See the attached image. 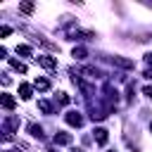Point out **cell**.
Returning a JSON list of instances; mask_svg holds the SVG:
<instances>
[{"label": "cell", "mask_w": 152, "mask_h": 152, "mask_svg": "<svg viewBox=\"0 0 152 152\" xmlns=\"http://www.w3.org/2000/svg\"><path fill=\"white\" fill-rule=\"evenodd\" d=\"M17 126H19V119H17V116H5V121H2V138L10 140Z\"/></svg>", "instance_id": "6da1fadb"}, {"label": "cell", "mask_w": 152, "mask_h": 152, "mask_svg": "<svg viewBox=\"0 0 152 152\" xmlns=\"http://www.w3.org/2000/svg\"><path fill=\"white\" fill-rule=\"evenodd\" d=\"M66 36H69L71 40H88V38H95L93 31H83V28H69Z\"/></svg>", "instance_id": "7a4b0ae2"}, {"label": "cell", "mask_w": 152, "mask_h": 152, "mask_svg": "<svg viewBox=\"0 0 152 152\" xmlns=\"http://www.w3.org/2000/svg\"><path fill=\"white\" fill-rule=\"evenodd\" d=\"M36 62H38L43 69H48V71H55V69H57V59H55V57H50V55H38V57H36Z\"/></svg>", "instance_id": "3957f363"}, {"label": "cell", "mask_w": 152, "mask_h": 152, "mask_svg": "<svg viewBox=\"0 0 152 152\" xmlns=\"http://www.w3.org/2000/svg\"><path fill=\"white\" fill-rule=\"evenodd\" d=\"M0 104H2V109H7V112H12L14 107H17V100L10 95V93H2L0 95Z\"/></svg>", "instance_id": "277c9868"}, {"label": "cell", "mask_w": 152, "mask_h": 152, "mask_svg": "<svg viewBox=\"0 0 152 152\" xmlns=\"http://www.w3.org/2000/svg\"><path fill=\"white\" fill-rule=\"evenodd\" d=\"M93 138H95L97 145H107V140H109V131H107V128H95V131H93Z\"/></svg>", "instance_id": "5b68a950"}, {"label": "cell", "mask_w": 152, "mask_h": 152, "mask_svg": "<svg viewBox=\"0 0 152 152\" xmlns=\"http://www.w3.org/2000/svg\"><path fill=\"white\" fill-rule=\"evenodd\" d=\"M112 64H114V66H121V69H133V66H135L133 59H126V57H119V55L112 57Z\"/></svg>", "instance_id": "8992f818"}, {"label": "cell", "mask_w": 152, "mask_h": 152, "mask_svg": "<svg viewBox=\"0 0 152 152\" xmlns=\"http://www.w3.org/2000/svg\"><path fill=\"white\" fill-rule=\"evenodd\" d=\"M64 119H66V124H69V126H76V128H78V126H83V116H81L78 112H66V116H64Z\"/></svg>", "instance_id": "52a82bcc"}, {"label": "cell", "mask_w": 152, "mask_h": 152, "mask_svg": "<svg viewBox=\"0 0 152 152\" xmlns=\"http://www.w3.org/2000/svg\"><path fill=\"white\" fill-rule=\"evenodd\" d=\"M31 95H33V88L28 83H19V97L21 100H31Z\"/></svg>", "instance_id": "ba28073f"}, {"label": "cell", "mask_w": 152, "mask_h": 152, "mask_svg": "<svg viewBox=\"0 0 152 152\" xmlns=\"http://www.w3.org/2000/svg\"><path fill=\"white\" fill-rule=\"evenodd\" d=\"M52 140H55V145H71V135H69V133H62V131L55 133Z\"/></svg>", "instance_id": "9c48e42d"}, {"label": "cell", "mask_w": 152, "mask_h": 152, "mask_svg": "<svg viewBox=\"0 0 152 152\" xmlns=\"http://www.w3.org/2000/svg\"><path fill=\"white\" fill-rule=\"evenodd\" d=\"M33 88L40 90V93H45V90H50V81H48V78H36V81H33Z\"/></svg>", "instance_id": "30bf717a"}, {"label": "cell", "mask_w": 152, "mask_h": 152, "mask_svg": "<svg viewBox=\"0 0 152 152\" xmlns=\"http://www.w3.org/2000/svg\"><path fill=\"white\" fill-rule=\"evenodd\" d=\"M28 133L33 135V138H38V140H43L45 135H43V128L38 126V124H28Z\"/></svg>", "instance_id": "8fae6325"}, {"label": "cell", "mask_w": 152, "mask_h": 152, "mask_svg": "<svg viewBox=\"0 0 152 152\" xmlns=\"http://www.w3.org/2000/svg\"><path fill=\"white\" fill-rule=\"evenodd\" d=\"M10 66H12L14 71H19V74H26V64H21L19 59H10Z\"/></svg>", "instance_id": "7c38bea8"}, {"label": "cell", "mask_w": 152, "mask_h": 152, "mask_svg": "<svg viewBox=\"0 0 152 152\" xmlns=\"http://www.w3.org/2000/svg\"><path fill=\"white\" fill-rule=\"evenodd\" d=\"M38 109H40L43 114H50V112H52V104H50L48 100H38Z\"/></svg>", "instance_id": "4fadbf2b"}, {"label": "cell", "mask_w": 152, "mask_h": 152, "mask_svg": "<svg viewBox=\"0 0 152 152\" xmlns=\"http://www.w3.org/2000/svg\"><path fill=\"white\" fill-rule=\"evenodd\" d=\"M17 55H21V57H31L33 52H31L28 45H17Z\"/></svg>", "instance_id": "5bb4252c"}, {"label": "cell", "mask_w": 152, "mask_h": 152, "mask_svg": "<svg viewBox=\"0 0 152 152\" xmlns=\"http://www.w3.org/2000/svg\"><path fill=\"white\" fill-rule=\"evenodd\" d=\"M33 7H36L33 2H21V5H19V12H24V14H31V12H33Z\"/></svg>", "instance_id": "9a60e30c"}, {"label": "cell", "mask_w": 152, "mask_h": 152, "mask_svg": "<svg viewBox=\"0 0 152 152\" xmlns=\"http://www.w3.org/2000/svg\"><path fill=\"white\" fill-rule=\"evenodd\" d=\"M86 55H88V50H86V48H81V45H78V48H74V57H76V59H83Z\"/></svg>", "instance_id": "2e32d148"}, {"label": "cell", "mask_w": 152, "mask_h": 152, "mask_svg": "<svg viewBox=\"0 0 152 152\" xmlns=\"http://www.w3.org/2000/svg\"><path fill=\"white\" fill-rule=\"evenodd\" d=\"M57 102H59V104H69V97H66V93H57Z\"/></svg>", "instance_id": "e0dca14e"}, {"label": "cell", "mask_w": 152, "mask_h": 152, "mask_svg": "<svg viewBox=\"0 0 152 152\" xmlns=\"http://www.w3.org/2000/svg\"><path fill=\"white\" fill-rule=\"evenodd\" d=\"M10 33H12V28H10V26H2V28H0V36H2V38H7Z\"/></svg>", "instance_id": "ac0fdd59"}, {"label": "cell", "mask_w": 152, "mask_h": 152, "mask_svg": "<svg viewBox=\"0 0 152 152\" xmlns=\"http://www.w3.org/2000/svg\"><path fill=\"white\" fill-rule=\"evenodd\" d=\"M142 95H147V97H152V86H145V88H142Z\"/></svg>", "instance_id": "d6986e66"}, {"label": "cell", "mask_w": 152, "mask_h": 152, "mask_svg": "<svg viewBox=\"0 0 152 152\" xmlns=\"http://www.w3.org/2000/svg\"><path fill=\"white\" fill-rule=\"evenodd\" d=\"M145 59H147V64H150V69H152V52H147V55H145Z\"/></svg>", "instance_id": "ffe728a7"}, {"label": "cell", "mask_w": 152, "mask_h": 152, "mask_svg": "<svg viewBox=\"0 0 152 152\" xmlns=\"http://www.w3.org/2000/svg\"><path fill=\"white\" fill-rule=\"evenodd\" d=\"M145 78H150V81H152V69H147V71H145Z\"/></svg>", "instance_id": "44dd1931"}, {"label": "cell", "mask_w": 152, "mask_h": 152, "mask_svg": "<svg viewBox=\"0 0 152 152\" xmlns=\"http://www.w3.org/2000/svg\"><path fill=\"white\" fill-rule=\"evenodd\" d=\"M71 152H83V150H78V147H74V150H71Z\"/></svg>", "instance_id": "7402d4cb"}, {"label": "cell", "mask_w": 152, "mask_h": 152, "mask_svg": "<svg viewBox=\"0 0 152 152\" xmlns=\"http://www.w3.org/2000/svg\"><path fill=\"white\" fill-rule=\"evenodd\" d=\"M5 152H17V150H5Z\"/></svg>", "instance_id": "603a6c76"}, {"label": "cell", "mask_w": 152, "mask_h": 152, "mask_svg": "<svg viewBox=\"0 0 152 152\" xmlns=\"http://www.w3.org/2000/svg\"><path fill=\"white\" fill-rule=\"evenodd\" d=\"M150 131H152V121H150Z\"/></svg>", "instance_id": "cb8c5ba5"}]
</instances>
